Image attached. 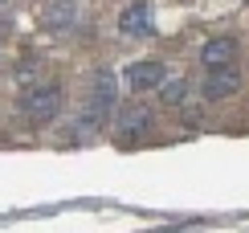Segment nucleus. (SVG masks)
<instances>
[{"instance_id": "f257e3e1", "label": "nucleus", "mask_w": 249, "mask_h": 233, "mask_svg": "<svg viewBox=\"0 0 249 233\" xmlns=\"http://www.w3.org/2000/svg\"><path fill=\"white\" fill-rule=\"evenodd\" d=\"M119 102V82H115V70L110 66H98L94 78H90V90H86V102H82L74 127H70V135H78V139H90L94 131L110 123V111H115Z\"/></svg>"}, {"instance_id": "f03ea898", "label": "nucleus", "mask_w": 249, "mask_h": 233, "mask_svg": "<svg viewBox=\"0 0 249 233\" xmlns=\"http://www.w3.org/2000/svg\"><path fill=\"white\" fill-rule=\"evenodd\" d=\"M61 102H66V90H61V82L41 78V82H33V86L20 94V115H25L33 127H45V123H53V119H57Z\"/></svg>"}, {"instance_id": "7ed1b4c3", "label": "nucleus", "mask_w": 249, "mask_h": 233, "mask_svg": "<svg viewBox=\"0 0 249 233\" xmlns=\"http://www.w3.org/2000/svg\"><path fill=\"white\" fill-rule=\"evenodd\" d=\"M233 94H241V74L233 66L229 70H204V82H200L204 102H229Z\"/></svg>"}, {"instance_id": "20e7f679", "label": "nucleus", "mask_w": 249, "mask_h": 233, "mask_svg": "<svg viewBox=\"0 0 249 233\" xmlns=\"http://www.w3.org/2000/svg\"><path fill=\"white\" fill-rule=\"evenodd\" d=\"M237 37H229V33H216V37H209L200 45V66L204 70H229L233 61H237Z\"/></svg>"}, {"instance_id": "39448f33", "label": "nucleus", "mask_w": 249, "mask_h": 233, "mask_svg": "<svg viewBox=\"0 0 249 233\" xmlns=\"http://www.w3.org/2000/svg\"><path fill=\"white\" fill-rule=\"evenodd\" d=\"M151 123H155V115H151V107L147 102H131V107H123L119 111V139H139V135H147L151 131Z\"/></svg>"}, {"instance_id": "423d86ee", "label": "nucleus", "mask_w": 249, "mask_h": 233, "mask_svg": "<svg viewBox=\"0 0 249 233\" xmlns=\"http://www.w3.org/2000/svg\"><path fill=\"white\" fill-rule=\"evenodd\" d=\"M151 0H131V4H123L119 13V33L123 37H143L151 29Z\"/></svg>"}, {"instance_id": "0eeeda50", "label": "nucleus", "mask_w": 249, "mask_h": 233, "mask_svg": "<svg viewBox=\"0 0 249 233\" xmlns=\"http://www.w3.org/2000/svg\"><path fill=\"white\" fill-rule=\"evenodd\" d=\"M163 61H155V58H143V61H131L127 66V86L135 90V94H143V90H155L163 82Z\"/></svg>"}, {"instance_id": "6e6552de", "label": "nucleus", "mask_w": 249, "mask_h": 233, "mask_svg": "<svg viewBox=\"0 0 249 233\" xmlns=\"http://www.w3.org/2000/svg\"><path fill=\"white\" fill-rule=\"evenodd\" d=\"M41 25L49 33H66V29L78 25V0H49L45 13H41Z\"/></svg>"}, {"instance_id": "1a4fd4ad", "label": "nucleus", "mask_w": 249, "mask_h": 233, "mask_svg": "<svg viewBox=\"0 0 249 233\" xmlns=\"http://www.w3.org/2000/svg\"><path fill=\"white\" fill-rule=\"evenodd\" d=\"M160 98L168 102V107H180V102L188 98V78H176V82L163 78V82H160Z\"/></svg>"}, {"instance_id": "9d476101", "label": "nucleus", "mask_w": 249, "mask_h": 233, "mask_svg": "<svg viewBox=\"0 0 249 233\" xmlns=\"http://www.w3.org/2000/svg\"><path fill=\"white\" fill-rule=\"evenodd\" d=\"M4 4H8V0H0V8H4Z\"/></svg>"}, {"instance_id": "9b49d317", "label": "nucleus", "mask_w": 249, "mask_h": 233, "mask_svg": "<svg viewBox=\"0 0 249 233\" xmlns=\"http://www.w3.org/2000/svg\"><path fill=\"white\" fill-rule=\"evenodd\" d=\"M0 33H4V25H0Z\"/></svg>"}]
</instances>
